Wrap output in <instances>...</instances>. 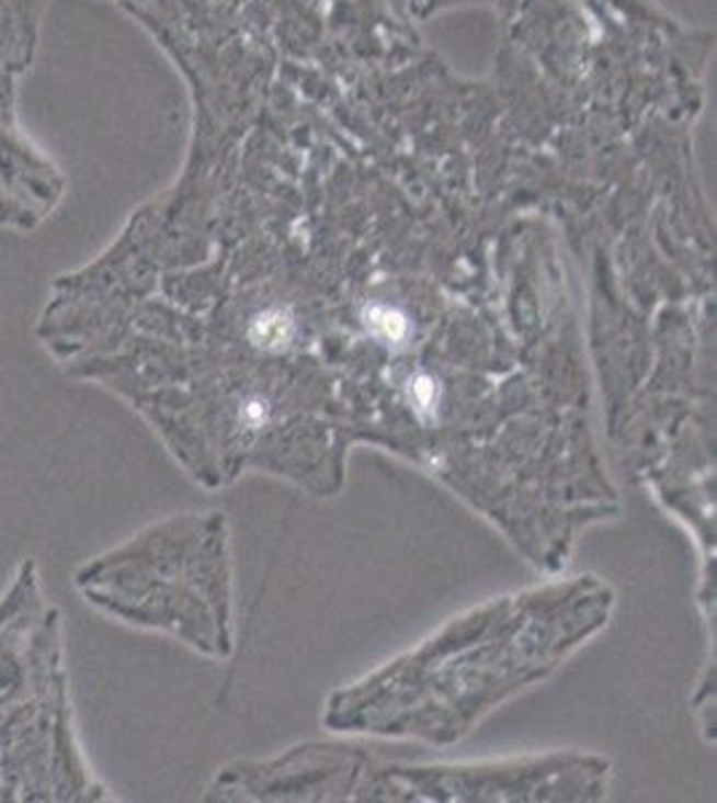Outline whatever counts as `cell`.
I'll return each mask as SVG.
<instances>
[{
  "label": "cell",
  "mask_w": 717,
  "mask_h": 803,
  "mask_svg": "<svg viewBox=\"0 0 717 803\" xmlns=\"http://www.w3.org/2000/svg\"><path fill=\"white\" fill-rule=\"evenodd\" d=\"M292 338V321L287 314L269 312L252 325V340L263 349H284Z\"/></svg>",
  "instance_id": "obj_1"
},
{
  "label": "cell",
  "mask_w": 717,
  "mask_h": 803,
  "mask_svg": "<svg viewBox=\"0 0 717 803\" xmlns=\"http://www.w3.org/2000/svg\"><path fill=\"white\" fill-rule=\"evenodd\" d=\"M412 397H416V405L421 407V410H429V407L436 402V383L426 378V375H421V378L412 383Z\"/></svg>",
  "instance_id": "obj_3"
},
{
  "label": "cell",
  "mask_w": 717,
  "mask_h": 803,
  "mask_svg": "<svg viewBox=\"0 0 717 803\" xmlns=\"http://www.w3.org/2000/svg\"><path fill=\"white\" fill-rule=\"evenodd\" d=\"M367 327L375 335H380V338L397 343V340L405 338L407 319L399 312H394V308L375 306V308H369V312H367Z\"/></svg>",
  "instance_id": "obj_2"
},
{
  "label": "cell",
  "mask_w": 717,
  "mask_h": 803,
  "mask_svg": "<svg viewBox=\"0 0 717 803\" xmlns=\"http://www.w3.org/2000/svg\"><path fill=\"white\" fill-rule=\"evenodd\" d=\"M244 418H247L249 423H260V421H265V405H260V402H252V405H247Z\"/></svg>",
  "instance_id": "obj_4"
}]
</instances>
